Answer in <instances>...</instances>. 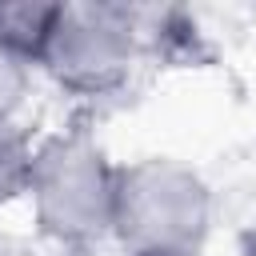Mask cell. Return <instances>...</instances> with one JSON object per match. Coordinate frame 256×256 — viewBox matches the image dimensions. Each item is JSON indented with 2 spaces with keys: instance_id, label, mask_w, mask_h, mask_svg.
Wrapping results in <instances>:
<instances>
[{
  "instance_id": "6da1fadb",
  "label": "cell",
  "mask_w": 256,
  "mask_h": 256,
  "mask_svg": "<svg viewBox=\"0 0 256 256\" xmlns=\"http://www.w3.org/2000/svg\"><path fill=\"white\" fill-rule=\"evenodd\" d=\"M120 160L88 124H60L36 136L24 208L36 232L60 252H92L112 240Z\"/></svg>"
},
{
  "instance_id": "7a4b0ae2",
  "label": "cell",
  "mask_w": 256,
  "mask_h": 256,
  "mask_svg": "<svg viewBox=\"0 0 256 256\" xmlns=\"http://www.w3.org/2000/svg\"><path fill=\"white\" fill-rule=\"evenodd\" d=\"M148 52V8L116 0H60L36 72H44L64 96L108 100L132 84Z\"/></svg>"
},
{
  "instance_id": "3957f363",
  "label": "cell",
  "mask_w": 256,
  "mask_h": 256,
  "mask_svg": "<svg viewBox=\"0 0 256 256\" xmlns=\"http://www.w3.org/2000/svg\"><path fill=\"white\" fill-rule=\"evenodd\" d=\"M212 224H216V188L192 160L168 152L120 160L112 240L120 244L124 256L204 248Z\"/></svg>"
},
{
  "instance_id": "277c9868",
  "label": "cell",
  "mask_w": 256,
  "mask_h": 256,
  "mask_svg": "<svg viewBox=\"0 0 256 256\" xmlns=\"http://www.w3.org/2000/svg\"><path fill=\"white\" fill-rule=\"evenodd\" d=\"M56 8L60 0H0V48L36 64L56 24Z\"/></svg>"
},
{
  "instance_id": "5b68a950",
  "label": "cell",
  "mask_w": 256,
  "mask_h": 256,
  "mask_svg": "<svg viewBox=\"0 0 256 256\" xmlns=\"http://www.w3.org/2000/svg\"><path fill=\"white\" fill-rule=\"evenodd\" d=\"M32 148H36V136L24 124H0V208L24 200Z\"/></svg>"
},
{
  "instance_id": "8992f818",
  "label": "cell",
  "mask_w": 256,
  "mask_h": 256,
  "mask_svg": "<svg viewBox=\"0 0 256 256\" xmlns=\"http://www.w3.org/2000/svg\"><path fill=\"white\" fill-rule=\"evenodd\" d=\"M32 88H36V64L0 48V124H24Z\"/></svg>"
},
{
  "instance_id": "52a82bcc",
  "label": "cell",
  "mask_w": 256,
  "mask_h": 256,
  "mask_svg": "<svg viewBox=\"0 0 256 256\" xmlns=\"http://www.w3.org/2000/svg\"><path fill=\"white\" fill-rule=\"evenodd\" d=\"M132 256H208V248H172V252H132Z\"/></svg>"
},
{
  "instance_id": "ba28073f",
  "label": "cell",
  "mask_w": 256,
  "mask_h": 256,
  "mask_svg": "<svg viewBox=\"0 0 256 256\" xmlns=\"http://www.w3.org/2000/svg\"><path fill=\"white\" fill-rule=\"evenodd\" d=\"M240 256H256V224L244 232V240H240Z\"/></svg>"
}]
</instances>
